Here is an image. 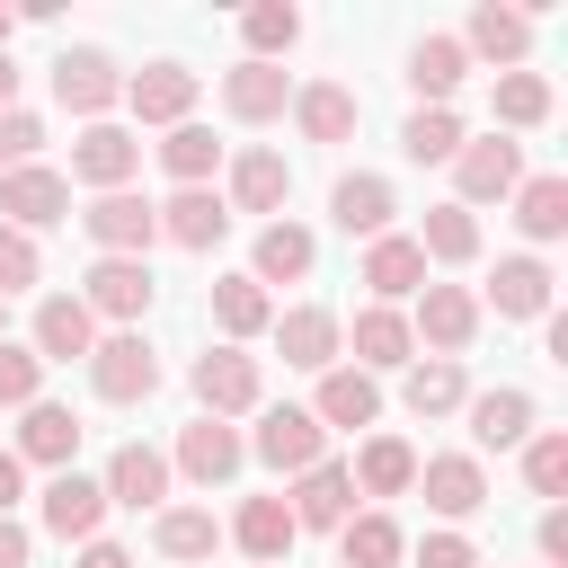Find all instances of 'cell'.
Returning <instances> with one entry per match:
<instances>
[{
  "instance_id": "obj_1",
  "label": "cell",
  "mask_w": 568,
  "mask_h": 568,
  "mask_svg": "<svg viewBox=\"0 0 568 568\" xmlns=\"http://www.w3.org/2000/svg\"><path fill=\"white\" fill-rule=\"evenodd\" d=\"M62 213H71V178H62V169H36V160H27V169L0 178V222H9V231L36 240V231L62 222Z\"/></svg>"
},
{
  "instance_id": "obj_2",
  "label": "cell",
  "mask_w": 568,
  "mask_h": 568,
  "mask_svg": "<svg viewBox=\"0 0 568 568\" xmlns=\"http://www.w3.org/2000/svg\"><path fill=\"white\" fill-rule=\"evenodd\" d=\"M89 382H98V399H115V408H124V399H151V390H160V355H151L133 328H124V337H98V346H89Z\"/></svg>"
},
{
  "instance_id": "obj_3",
  "label": "cell",
  "mask_w": 568,
  "mask_h": 568,
  "mask_svg": "<svg viewBox=\"0 0 568 568\" xmlns=\"http://www.w3.org/2000/svg\"><path fill=\"white\" fill-rule=\"evenodd\" d=\"M80 231H89L106 257H142V248L160 240V204H142V195H124V186H115V195H98V204L80 213Z\"/></svg>"
},
{
  "instance_id": "obj_4",
  "label": "cell",
  "mask_w": 568,
  "mask_h": 568,
  "mask_svg": "<svg viewBox=\"0 0 568 568\" xmlns=\"http://www.w3.org/2000/svg\"><path fill=\"white\" fill-rule=\"evenodd\" d=\"M124 106H133L142 124H186V106H195V71H186V62H142V71L124 80Z\"/></svg>"
},
{
  "instance_id": "obj_5",
  "label": "cell",
  "mask_w": 568,
  "mask_h": 568,
  "mask_svg": "<svg viewBox=\"0 0 568 568\" xmlns=\"http://www.w3.org/2000/svg\"><path fill=\"white\" fill-rule=\"evenodd\" d=\"M195 399H204V417H240V408H257V364H248L240 346L195 355Z\"/></svg>"
},
{
  "instance_id": "obj_6",
  "label": "cell",
  "mask_w": 568,
  "mask_h": 568,
  "mask_svg": "<svg viewBox=\"0 0 568 568\" xmlns=\"http://www.w3.org/2000/svg\"><path fill=\"white\" fill-rule=\"evenodd\" d=\"M53 98H62L71 115H106V106L124 98V80H115V62H106V53H89V44H80V53H62V62H53Z\"/></svg>"
},
{
  "instance_id": "obj_7",
  "label": "cell",
  "mask_w": 568,
  "mask_h": 568,
  "mask_svg": "<svg viewBox=\"0 0 568 568\" xmlns=\"http://www.w3.org/2000/svg\"><path fill=\"white\" fill-rule=\"evenodd\" d=\"M133 169H142V142H133L124 124H89V133H80V151H71V178H89L98 195H115Z\"/></svg>"
},
{
  "instance_id": "obj_8",
  "label": "cell",
  "mask_w": 568,
  "mask_h": 568,
  "mask_svg": "<svg viewBox=\"0 0 568 568\" xmlns=\"http://www.w3.org/2000/svg\"><path fill=\"white\" fill-rule=\"evenodd\" d=\"M453 178H462V213H470V204H488V195H515L524 151H515V142H462V151H453Z\"/></svg>"
},
{
  "instance_id": "obj_9",
  "label": "cell",
  "mask_w": 568,
  "mask_h": 568,
  "mask_svg": "<svg viewBox=\"0 0 568 568\" xmlns=\"http://www.w3.org/2000/svg\"><path fill=\"white\" fill-rule=\"evenodd\" d=\"M80 302H89V320H98V311H106V320H142V311H151V266H142V257H98Z\"/></svg>"
},
{
  "instance_id": "obj_10",
  "label": "cell",
  "mask_w": 568,
  "mask_h": 568,
  "mask_svg": "<svg viewBox=\"0 0 568 568\" xmlns=\"http://www.w3.org/2000/svg\"><path fill=\"white\" fill-rule=\"evenodd\" d=\"M470 328H479V302H470L462 284H426V293H417V328H408V337L444 346V364L470 346Z\"/></svg>"
},
{
  "instance_id": "obj_11",
  "label": "cell",
  "mask_w": 568,
  "mask_h": 568,
  "mask_svg": "<svg viewBox=\"0 0 568 568\" xmlns=\"http://www.w3.org/2000/svg\"><path fill=\"white\" fill-rule=\"evenodd\" d=\"M89 346H98V320H89L80 293L36 302V364H71V355H89Z\"/></svg>"
},
{
  "instance_id": "obj_12",
  "label": "cell",
  "mask_w": 568,
  "mask_h": 568,
  "mask_svg": "<svg viewBox=\"0 0 568 568\" xmlns=\"http://www.w3.org/2000/svg\"><path fill=\"white\" fill-rule=\"evenodd\" d=\"M98 515H106V488L80 479V470H53V488H44V532H62V541H98Z\"/></svg>"
},
{
  "instance_id": "obj_13",
  "label": "cell",
  "mask_w": 568,
  "mask_h": 568,
  "mask_svg": "<svg viewBox=\"0 0 568 568\" xmlns=\"http://www.w3.org/2000/svg\"><path fill=\"white\" fill-rule=\"evenodd\" d=\"M293 532H302V524H293V506H284V497H248V506H240V524H231V541H240L257 568H284V559H293Z\"/></svg>"
},
{
  "instance_id": "obj_14",
  "label": "cell",
  "mask_w": 568,
  "mask_h": 568,
  "mask_svg": "<svg viewBox=\"0 0 568 568\" xmlns=\"http://www.w3.org/2000/svg\"><path fill=\"white\" fill-rule=\"evenodd\" d=\"M160 231H169L178 248H213V240L231 231V204H222L213 186H178V195L160 204Z\"/></svg>"
},
{
  "instance_id": "obj_15",
  "label": "cell",
  "mask_w": 568,
  "mask_h": 568,
  "mask_svg": "<svg viewBox=\"0 0 568 568\" xmlns=\"http://www.w3.org/2000/svg\"><path fill=\"white\" fill-rule=\"evenodd\" d=\"M257 462L311 470V462H320V417H311V408H266V417H257Z\"/></svg>"
},
{
  "instance_id": "obj_16",
  "label": "cell",
  "mask_w": 568,
  "mask_h": 568,
  "mask_svg": "<svg viewBox=\"0 0 568 568\" xmlns=\"http://www.w3.org/2000/svg\"><path fill=\"white\" fill-rule=\"evenodd\" d=\"M417 479H426V506H435V515H453V524L488 506V479H479V462H470V453H435Z\"/></svg>"
},
{
  "instance_id": "obj_17",
  "label": "cell",
  "mask_w": 568,
  "mask_h": 568,
  "mask_svg": "<svg viewBox=\"0 0 568 568\" xmlns=\"http://www.w3.org/2000/svg\"><path fill=\"white\" fill-rule=\"evenodd\" d=\"M293 124H302L311 142H346V133L364 124V106H355V89H337V80H311V89H293Z\"/></svg>"
},
{
  "instance_id": "obj_18",
  "label": "cell",
  "mask_w": 568,
  "mask_h": 568,
  "mask_svg": "<svg viewBox=\"0 0 568 568\" xmlns=\"http://www.w3.org/2000/svg\"><path fill=\"white\" fill-rule=\"evenodd\" d=\"M284 195H293L284 151H240V160H231V213H275Z\"/></svg>"
},
{
  "instance_id": "obj_19",
  "label": "cell",
  "mask_w": 568,
  "mask_h": 568,
  "mask_svg": "<svg viewBox=\"0 0 568 568\" xmlns=\"http://www.w3.org/2000/svg\"><path fill=\"white\" fill-rule=\"evenodd\" d=\"M328 213H337V231H346V240H382L399 204H390V178H337Z\"/></svg>"
},
{
  "instance_id": "obj_20",
  "label": "cell",
  "mask_w": 568,
  "mask_h": 568,
  "mask_svg": "<svg viewBox=\"0 0 568 568\" xmlns=\"http://www.w3.org/2000/svg\"><path fill=\"white\" fill-rule=\"evenodd\" d=\"M275 346H284V364L328 373V364H337V320H328L320 302H302V311H284V320H275Z\"/></svg>"
},
{
  "instance_id": "obj_21",
  "label": "cell",
  "mask_w": 568,
  "mask_h": 568,
  "mask_svg": "<svg viewBox=\"0 0 568 568\" xmlns=\"http://www.w3.org/2000/svg\"><path fill=\"white\" fill-rule=\"evenodd\" d=\"M115 506H160L169 497V453H151V444H124L115 462H106V479H98Z\"/></svg>"
},
{
  "instance_id": "obj_22",
  "label": "cell",
  "mask_w": 568,
  "mask_h": 568,
  "mask_svg": "<svg viewBox=\"0 0 568 568\" xmlns=\"http://www.w3.org/2000/svg\"><path fill=\"white\" fill-rule=\"evenodd\" d=\"M284 71L275 62H240V71H222V106L240 115V124H266V115H284Z\"/></svg>"
},
{
  "instance_id": "obj_23",
  "label": "cell",
  "mask_w": 568,
  "mask_h": 568,
  "mask_svg": "<svg viewBox=\"0 0 568 568\" xmlns=\"http://www.w3.org/2000/svg\"><path fill=\"white\" fill-rule=\"evenodd\" d=\"M364 284L382 293V311H390L399 293H426V257H417V240H390V231H382V240L364 248Z\"/></svg>"
},
{
  "instance_id": "obj_24",
  "label": "cell",
  "mask_w": 568,
  "mask_h": 568,
  "mask_svg": "<svg viewBox=\"0 0 568 568\" xmlns=\"http://www.w3.org/2000/svg\"><path fill=\"white\" fill-rule=\"evenodd\" d=\"M320 426H373L382 417V390H373V373H346V364H328L320 373V408H311Z\"/></svg>"
},
{
  "instance_id": "obj_25",
  "label": "cell",
  "mask_w": 568,
  "mask_h": 568,
  "mask_svg": "<svg viewBox=\"0 0 568 568\" xmlns=\"http://www.w3.org/2000/svg\"><path fill=\"white\" fill-rule=\"evenodd\" d=\"M80 453V417L71 408H53V399H27V426H18V462H71Z\"/></svg>"
},
{
  "instance_id": "obj_26",
  "label": "cell",
  "mask_w": 568,
  "mask_h": 568,
  "mask_svg": "<svg viewBox=\"0 0 568 568\" xmlns=\"http://www.w3.org/2000/svg\"><path fill=\"white\" fill-rule=\"evenodd\" d=\"M178 470H186V479H204V488H213V479H231V470H240V435H231L222 417H195V426L178 435Z\"/></svg>"
},
{
  "instance_id": "obj_27",
  "label": "cell",
  "mask_w": 568,
  "mask_h": 568,
  "mask_svg": "<svg viewBox=\"0 0 568 568\" xmlns=\"http://www.w3.org/2000/svg\"><path fill=\"white\" fill-rule=\"evenodd\" d=\"M346 506H355V479H346L337 462H311V470H302V488H293V524L337 532V524H346Z\"/></svg>"
},
{
  "instance_id": "obj_28",
  "label": "cell",
  "mask_w": 568,
  "mask_h": 568,
  "mask_svg": "<svg viewBox=\"0 0 568 568\" xmlns=\"http://www.w3.org/2000/svg\"><path fill=\"white\" fill-rule=\"evenodd\" d=\"M488 302H497L506 320H541V311H550V266H541V257H497Z\"/></svg>"
},
{
  "instance_id": "obj_29",
  "label": "cell",
  "mask_w": 568,
  "mask_h": 568,
  "mask_svg": "<svg viewBox=\"0 0 568 568\" xmlns=\"http://www.w3.org/2000/svg\"><path fill=\"white\" fill-rule=\"evenodd\" d=\"M408 346H417V337H408L399 311H382V302L355 311V373H390V364H408Z\"/></svg>"
},
{
  "instance_id": "obj_30",
  "label": "cell",
  "mask_w": 568,
  "mask_h": 568,
  "mask_svg": "<svg viewBox=\"0 0 568 568\" xmlns=\"http://www.w3.org/2000/svg\"><path fill=\"white\" fill-rule=\"evenodd\" d=\"M311 257H320V248H311L302 222H266V231H257V275H248V284H293V275H311Z\"/></svg>"
},
{
  "instance_id": "obj_31",
  "label": "cell",
  "mask_w": 568,
  "mask_h": 568,
  "mask_svg": "<svg viewBox=\"0 0 568 568\" xmlns=\"http://www.w3.org/2000/svg\"><path fill=\"white\" fill-rule=\"evenodd\" d=\"M470 435H479L488 453L524 444V435H532V399H524V390H479V399H470Z\"/></svg>"
},
{
  "instance_id": "obj_32",
  "label": "cell",
  "mask_w": 568,
  "mask_h": 568,
  "mask_svg": "<svg viewBox=\"0 0 568 568\" xmlns=\"http://www.w3.org/2000/svg\"><path fill=\"white\" fill-rule=\"evenodd\" d=\"M462 71H470V53H462V36H426L417 53H408V80H417V98H453L462 89Z\"/></svg>"
},
{
  "instance_id": "obj_33",
  "label": "cell",
  "mask_w": 568,
  "mask_h": 568,
  "mask_svg": "<svg viewBox=\"0 0 568 568\" xmlns=\"http://www.w3.org/2000/svg\"><path fill=\"white\" fill-rule=\"evenodd\" d=\"M346 479H364L373 497H399V488H417V453L399 444V435H373L364 453H355V470Z\"/></svg>"
},
{
  "instance_id": "obj_34",
  "label": "cell",
  "mask_w": 568,
  "mask_h": 568,
  "mask_svg": "<svg viewBox=\"0 0 568 568\" xmlns=\"http://www.w3.org/2000/svg\"><path fill=\"white\" fill-rule=\"evenodd\" d=\"M337 559L346 568H399V524L390 515H346L337 524Z\"/></svg>"
},
{
  "instance_id": "obj_35",
  "label": "cell",
  "mask_w": 568,
  "mask_h": 568,
  "mask_svg": "<svg viewBox=\"0 0 568 568\" xmlns=\"http://www.w3.org/2000/svg\"><path fill=\"white\" fill-rule=\"evenodd\" d=\"M470 44H479L488 62H524V44H532V18L488 0V9H470ZM470 44H462V53H470Z\"/></svg>"
},
{
  "instance_id": "obj_36",
  "label": "cell",
  "mask_w": 568,
  "mask_h": 568,
  "mask_svg": "<svg viewBox=\"0 0 568 568\" xmlns=\"http://www.w3.org/2000/svg\"><path fill=\"white\" fill-rule=\"evenodd\" d=\"M151 541H160V559H213V541H222V524H213L204 506H169V515L151 524Z\"/></svg>"
},
{
  "instance_id": "obj_37",
  "label": "cell",
  "mask_w": 568,
  "mask_h": 568,
  "mask_svg": "<svg viewBox=\"0 0 568 568\" xmlns=\"http://www.w3.org/2000/svg\"><path fill=\"white\" fill-rule=\"evenodd\" d=\"M213 160H222V142H213L204 124H169V142H160V169H169L178 186H204V178H213Z\"/></svg>"
},
{
  "instance_id": "obj_38",
  "label": "cell",
  "mask_w": 568,
  "mask_h": 568,
  "mask_svg": "<svg viewBox=\"0 0 568 568\" xmlns=\"http://www.w3.org/2000/svg\"><path fill=\"white\" fill-rule=\"evenodd\" d=\"M417 257H444V266L479 257V222H470L462 204H435V213H426V231H417Z\"/></svg>"
},
{
  "instance_id": "obj_39",
  "label": "cell",
  "mask_w": 568,
  "mask_h": 568,
  "mask_svg": "<svg viewBox=\"0 0 568 568\" xmlns=\"http://www.w3.org/2000/svg\"><path fill=\"white\" fill-rule=\"evenodd\" d=\"M213 320H222L231 337H257V328L275 320V311H266V284H248V275H222V284H213Z\"/></svg>"
},
{
  "instance_id": "obj_40",
  "label": "cell",
  "mask_w": 568,
  "mask_h": 568,
  "mask_svg": "<svg viewBox=\"0 0 568 568\" xmlns=\"http://www.w3.org/2000/svg\"><path fill=\"white\" fill-rule=\"evenodd\" d=\"M240 36H248V62H266V53H284V44L302 36V9H293V0H257V9L240 18Z\"/></svg>"
},
{
  "instance_id": "obj_41",
  "label": "cell",
  "mask_w": 568,
  "mask_h": 568,
  "mask_svg": "<svg viewBox=\"0 0 568 568\" xmlns=\"http://www.w3.org/2000/svg\"><path fill=\"white\" fill-rule=\"evenodd\" d=\"M399 151H408V160H453V151H462V115H453V106H417L408 133H399Z\"/></svg>"
},
{
  "instance_id": "obj_42",
  "label": "cell",
  "mask_w": 568,
  "mask_h": 568,
  "mask_svg": "<svg viewBox=\"0 0 568 568\" xmlns=\"http://www.w3.org/2000/svg\"><path fill=\"white\" fill-rule=\"evenodd\" d=\"M515 222H524L532 240H559V231H568V178H532V186L515 195Z\"/></svg>"
},
{
  "instance_id": "obj_43",
  "label": "cell",
  "mask_w": 568,
  "mask_h": 568,
  "mask_svg": "<svg viewBox=\"0 0 568 568\" xmlns=\"http://www.w3.org/2000/svg\"><path fill=\"white\" fill-rule=\"evenodd\" d=\"M408 408L417 417H444V408H462V364H408Z\"/></svg>"
},
{
  "instance_id": "obj_44",
  "label": "cell",
  "mask_w": 568,
  "mask_h": 568,
  "mask_svg": "<svg viewBox=\"0 0 568 568\" xmlns=\"http://www.w3.org/2000/svg\"><path fill=\"white\" fill-rule=\"evenodd\" d=\"M550 115V80L541 71H506L497 80V124H541Z\"/></svg>"
},
{
  "instance_id": "obj_45",
  "label": "cell",
  "mask_w": 568,
  "mask_h": 568,
  "mask_svg": "<svg viewBox=\"0 0 568 568\" xmlns=\"http://www.w3.org/2000/svg\"><path fill=\"white\" fill-rule=\"evenodd\" d=\"M524 479H532V497H559L568 488V435H524Z\"/></svg>"
},
{
  "instance_id": "obj_46",
  "label": "cell",
  "mask_w": 568,
  "mask_h": 568,
  "mask_svg": "<svg viewBox=\"0 0 568 568\" xmlns=\"http://www.w3.org/2000/svg\"><path fill=\"white\" fill-rule=\"evenodd\" d=\"M44 390V364H36V346H9L0 337V408H27Z\"/></svg>"
},
{
  "instance_id": "obj_47",
  "label": "cell",
  "mask_w": 568,
  "mask_h": 568,
  "mask_svg": "<svg viewBox=\"0 0 568 568\" xmlns=\"http://www.w3.org/2000/svg\"><path fill=\"white\" fill-rule=\"evenodd\" d=\"M18 284H36V240H27V231H9V222H0V302H9V293H18Z\"/></svg>"
},
{
  "instance_id": "obj_48",
  "label": "cell",
  "mask_w": 568,
  "mask_h": 568,
  "mask_svg": "<svg viewBox=\"0 0 568 568\" xmlns=\"http://www.w3.org/2000/svg\"><path fill=\"white\" fill-rule=\"evenodd\" d=\"M36 142H44V124L9 106V115H0V178H9V169H27V160H36Z\"/></svg>"
},
{
  "instance_id": "obj_49",
  "label": "cell",
  "mask_w": 568,
  "mask_h": 568,
  "mask_svg": "<svg viewBox=\"0 0 568 568\" xmlns=\"http://www.w3.org/2000/svg\"><path fill=\"white\" fill-rule=\"evenodd\" d=\"M417 568H479V550H470L462 532H426V541H417Z\"/></svg>"
},
{
  "instance_id": "obj_50",
  "label": "cell",
  "mask_w": 568,
  "mask_h": 568,
  "mask_svg": "<svg viewBox=\"0 0 568 568\" xmlns=\"http://www.w3.org/2000/svg\"><path fill=\"white\" fill-rule=\"evenodd\" d=\"M541 559H550V568L568 559V506H550V515H541Z\"/></svg>"
},
{
  "instance_id": "obj_51",
  "label": "cell",
  "mask_w": 568,
  "mask_h": 568,
  "mask_svg": "<svg viewBox=\"0 0 568 568\" xmlns=\"http://www.w3.org/2000/svg\"><path fill=\"white\" fill-rule=\"evenodd\" d=\"M27 550H36V541H27V524H9V515H0V568H27Z\"/></svg>"
},
{
  "instance_id": "obj_52",
  "label": "cell",
  "mask_w": 568,
  "mask_h": 568,
  "mask_svg": "<svg viewBox=\"0 0 568 568\" xmlns=\"http://www.w3.org/2000/svg\"><path fill=\"white\" fill-rule=\"evenodd\" d=\"M18 488H27V462H18V453H0V515L18 506Z\"/></svg>"
},
{
  "instance_id": "obj_53",
  "label": "cell",
  "mask_w": 568,
  "mask_h": 568,
  "mask_svg": "<svg viewBox=\"0 0 568 568\" xmlns=\"http://www.w3.org/2000/svg\"><path fill=\"white\" fill-rule=\"evenodd\" d=\"M80 568H133V559H124L115 541H80Z\"/></svg>"
},
{
  "instance_id": "obj_54",
  "label": "cell",
  "mask_w": 568,
  "mask_h": 568,
  "mask_svg": "<svg viewBox=\"0 0 568 568\" xmlns=\"http://www.w3.org/2000/svg\"><path fill=\"white\" fill-rule=\"evenodd\" d=\"M18 106V62H9V44H0V115Z\"/></svg>"
},
{
  "instance_id": "obj_55",
  "label": "cell",
  "mask_w": 568,
  "mask_h": 568,
  "mask_svg": "<svg viewBox=\"0 0 568 568\" xmlns=\"http://www.w3.org/2000/svg\"><path fill=\"white\" fill-rule=\"evenodd\" d=\"M9 27H18V18H9V9H0V44H9Z\"/></svg>"
}]
</instances>
